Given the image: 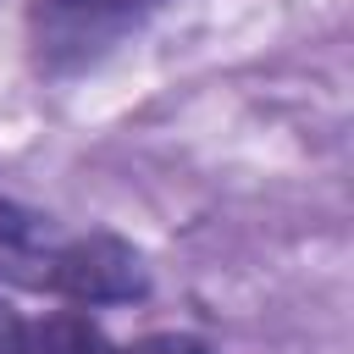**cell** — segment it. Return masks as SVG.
Segmentation results:
<instances>
[{
    "label": "cell",
    "instance_id": "cell-1",
    "mask_svg": "<svg viewBox=\"0 0 354 354\" xmlns=\"http://www.w3.org/2000/svg\"><path fill=\"white\" fill-rule=\"evenodd\" d=\"M28 293H50L72 310L94 304H133L149 293V266L144 254L116 238V232H77V238H50L39 260L22 277Z\"/></svg>",
    "mask_w": 354,
    "mask_h": 354
},
{
    "label": "cell",
    "instance_id": "cell-5",
    "mask_svg": "<svg viewBox=\"0 0 354 354\" xmlns=\"http://www.w3.org/2000/svg\"><path fill=\"white\" fill-rule=\"evenodd\" d=\"M22 321H28V315H22L17 304L0 299V354H17V343H22Z\"/></svg>",
    "mask_w": 354,
    "mask_h": 354
},
{
    "label": "cell",
    "instance_id": "cell-2",
    "mask_svg": "<svg viewBox=\"0 0 354 354\" xmlns=\"http://www.w3.org/2000/svg\"><path fill=\"white\" fill-rule=\"evenodd\" d=\"M166 0H28V44L44 77H77L100 66L127 33H138Z\"/></svg>",
    "mask_w": 354,
    "mask_h": 354
},
{
    "label": "cell",
    "instance_id": "cell-4",
    "mask_svg": "<svg viewBox=\"0 0 354 354\" xmlns=\"http://www.w3.org/2000/svg\"><path fill=\"white\" fill-rule=\"evenodd\" d=\"M50 238H55V232H50V216H39V210H28L22 199L0 194V277H6V282L22 288L28 266L39 260V249H44Z\"/></svg>",
    "mask_w": 354,
    "mask_h": 354
},
{
    "label": "cell",
    "instance_id": "cell-3",
    "mask_svg": "<svg viewBox=\"0 0 354 354\" xmlns=\"http://www.w3.org/2000/svg\"><path fill=\"white\" fill-rule=\"evenodd\" d=\"M17 354H210L199 337L188 332H149L133 343H116L88 310H44L22 321V343Z\"/></svg>",
    "mask_w": 354,
    "mask_h": 354
}]
</instances>
